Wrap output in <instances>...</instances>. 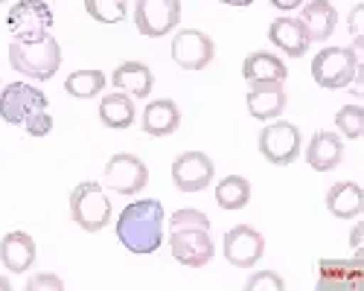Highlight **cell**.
<instances>
[{
	"label": "cell",
	"instance_id": "30",
	"mask_svg": "<svg viewBox=\"0 0 364 291\" xmlns=\"http://www.w3.org/2000/svg\"><path fill=\"white\" fill-rule=\"evenodd\" d=\"M283 288H286V282L274 271H259L245 282V291H283Z\"/></svg>",
	"mask_w": 364,
	"mask_h": 291
},
{
	"label": "cell",
	"instance_id": "11",
	"mask_svg": "<svg viewBox=\"0 0 364 291\" xmlns=\"http://www.w3.org/2000/svg\"><path fill=\"white\" fill-rule=\"evenodd\" d=\"M36 111H47V97L38 91V87L26 84V82H12L4 87L0 94V116L6 123H23L29 114Z\"/></svg>",
	"mask_w": 364,
	"mask_h": 291
},
{
	"label": "cell",
	"instance_id": "9",
	"mask_svg": "<svg viewBox=\"0 0 364 291\" xmlns=\"http://www.w3.org/2000/svg\"><path fill=\"white\" fill-rule=\"evenodd\" d=\"M102 181H105V187L114 190L117 195H137V192L149 184V169H146V163H143L140 158L119 152V155H114V158L108 160Z\"/></svg>",
	"mask_w": 364,
	"mask_h": 291
},
{
	"label": "cell",
	"instance_id": "28",
	"mask_svg": "<svg viewBox=\"0 0 364 291\" xmlns=\"http://www.w3.org/2000/svg\"><path fill=\"white\" fill-rule=\"evenodd\" d=\"M336 126L344 137L350 140H358L364 134V111L358 105H344L338 114H336Z\"/></svg>",
	"mask_w": 364,
	"mask_h": 291
},
{
	"label": "cell",
	"instance_id": "7",
	"mask_svg": "<svg viewBox=\"0 0 364 291\" xmlns=\"http://www.w3.org/2000/svg\"><path fill=\"white\" fill-rule=\"evenodd\" d=\"M134 23L140 35L164 38L181 23V0H137Z\"/></svg>",
	"mask_w": 364,
	"mask_h": 291
},
{
	"label": "cell",
	"instance_id": "25",
	"mask_svg": "<svg viewBox=\"0 0 364 291\" xmlns=\"http://www.w3.org/2000/svg\"><path fill=\"white\" fill-rule=\"evenodd\" d=\"M251 201V184L242 175H228L216 187V204L222 210H242Z\"/></svg>",
	"mask_w": 364,
	"mask_h": 291
},
{
	"label": "cell",
	"instance_id": "5",
	"mask_svg": "<svg viewBox=\"0 0 364 291\" xmlns=\"http://www.w3.org/2000/svg\"><path fill=\"white\" fill-rule=\"evenodd\" d=\"M6 26L18 41H33L50 35L53 26V9L44 0H18L6 15Z\"/></svg>",
	"mask_w": 364,
	"mask_h": 291
},
{
	"label": "cell",
	"instance_id": "4",
	"mask_svg": "<svg viewBox=\"0 0 364 291\" xmlns=\"http://www.w3.org/2000/svg\"><path fill=\"white\" fill-rule=\"evenodd\" d=\"M70 219L85 233H102L111 221V201L105 187L97 181H85L70 192Z\"/></svg>",
	"mask_w": 364,
	"mask_h": 291
},
{
	"label": "cell",
	"instance_id": "15",
	"mask_svg": "<svg viewBox=\"0 0 364 291\" xmlns=\"http://www.w3.org/2000/svg\"><path fill=\"white\" fill-rule=\"evenodd\" d=\"M286 108V87L283 82H271V79H262V82H251V91H248V111L257 120H274L280 116Z\"/></svg>",
	"mask_w": 364,
	"mask_h": 291
},
{
	"label": "cell",
	"instance_id": "18",
	"mask_svg": "<svg viewBox=\"0 0 364 291\" xmlns=\"http://www.w3.org/2000/svg\"><path fill=\"white\" fill-rule=\"evenodd\" d=\"M300 23H303V29H306L309 41H326L332 33H336L338 12L329 0H309V4H303Z\"/></svg>",
	"mask_w": 364,
	"mask_h": 291
},
{
	"label": "cell",
	"instance_id": "19",
	"mask_svg": "<svg viewBox=\"0 0 364 291\" xmlns=\"http://www.w3.org/2000/svg\"><path fill=\"white\" fill-rule=\"evenodd\" d=\"M140 126L149 137H169L181 126V111L172 99H155V102L146 105V111L140 116Z\"/></svg>",
	"mask_w": 364,
	"mask_h": 291
},
{
	"label": "cell",
	"instance_id": "10",
	"mask_svg": "<svg viewBox=\"0 0 364 291\" xmlns=\"http://www.w3.org/2000/svg\"><path fill=\"white\" fill-rule=\"evenodd\" d=\"M216 55L213 38L201 29H181L172 38V62L184 70H204Z\"/></svg>",
	"mask_w": 364,
	"mask_h": 291
},
{
	"label": "cell",
	"instance_id": "31",
	"mask_svg": "<svg viewBox=\"0 0 364 291\" xmlns=\"http://www.w3.org/2000/svg\"><path fill=\"white\" fill-rule=\"evenodd\" d=\"M23 126H26V134L29 137H47L53 131V116L47 111H36V114L26 116Z\"/></svg>",
	"mask_w": 364,
	"mask_h": 291
},
{
	"label": "cell",
	"instance_id": "29",
	"mask_svg": "<svg viewBox=\"0 0 364 291\" xmlns=\"http://www.w3.org/2000/svg\"><path fill=\"white\" fill-rule=\"evenodd\" d=\"M169 227H207L210 230V219L201 210H196V207H184V210L172 213Z\"/></svg>",
	"mask_w": 364,
	"mask_h": 291
},
{
	"label": "cell",
	"instance_id": "12",
	"mask_svg": "<svg viewBox=\"0 0 364 291\" xmlns=\"http://www.w3.org/2000/svg\"><path fill=\"white\" fill-rule=\"evenodd\" d=\"M213 175L216 166L204 152H184L172 163V181L181 192H201L204 187H210Z\"/></svg>",
	"mask_w": 364,
	"mask_h": 291
},
{
	"label": "cell",
	"instance_id": "3",
	"mask_svg": "<svg viewBox=\"0 0 364 291\" xmlns=\"http://www.w3.org/2000/svg\"><path fill=\"white\" fill-rule=\"evenodd\" d=\"M358 76V50L355 47H323L312 58V79L326 91H341Z\"/></svg>",
	"mask_w": 364,
	"mask_h": 291
},
{
	"label": "cell",
	"instance_id": "36",
	"mask_svg": "<svg viewBox=\"0 0 364 291\" xmlns=\"http://www.w3.org/2000/svg\"><path fill=\"white\" fill-rule=\"evenodd\" d=\"M222 4H228V6H251L254 0H222Z\"/></svg>",
	"mask_w": 364,
	"mask_h": 291
},
{
	"label": "cell",
	"instance_id": "27",
	"mask_svg": "<svg viewBox=\"0 0 364 291\" xmlns=\"http://www.w3.org/2000/svg\"><path fill=\"white\" fill-rule=\"evenodd\" d=\"M85 12L100 23H119L129 12V0H85Z\"/></svg>",
	"mask_w": 364,
	"mask_h": 291
},
{
	"label": "cell",
	"instance_id": "20",
	"mask_svg": "<svg viewBox=\"0 0 364 291\" xmlns=\"http://www.w3.org/2000/svg\"><path fill=\"white\" fill-rule=\"evenodd\" d=\"M344 158V143L338 134L332 131H318L309 140V149H306V163L315 172H332Z\"/></svg>",
	"mask_w": 364,
	"mask_h": 291
},
{
	"label": "cell",
	"instance_id": "32",
	"mask_svg": "<svg viewBox=\"0 0 364 291\" xmlns=\"http://www.w3.org/2000/svg\"><path fill=\"white\" fill-rule=\"evenodd\" d=\"M62 291L65 288V282L62 280H58L55 274H38V277H33V280H29L26 282V291Z\"/></svg>",
	"mask_w": 364,
	"mask_h": 291
},
{
	"label": "cell",
	"instance_id": "1",
	"mask_svg": "<svg viewBox=\"0 0 364 291\" xmlns=\"http://www.w3.org/2000/svg\"><path fill=\"white\" fill-rule=\"evenodd\" d=\"M117 239L132 253H155L164 242V207L155 198L134 201L117 219Z\"/></svg>",
	"mask_w": 364,
	"mask_h": 291
},
{
	"label": "cell",
	"instance_id": "14",
	"mask_svg": "<svg viewBox=\"0 0 364 291\" xmlns=\"http://www.w3.org/2000/svg\"><path fill=\"white\" fill-rule=\"evenodd\" d=\"M364 280L361 253L350 259H321L318 262V288L321 291H350Z\"/></svg>",
	"mask_w": 364,
	"mask_h": 291
},
{
	"label": "cell",
	"instance_id": "6",
	"mask_svg": "<svg viewBox=\"0 0 364 291\" xmlns=\"http://www.w3.org/2000/svg\"><path fill=\"white\" fill-rule=\"evenodd\" d=\"M259 155L274 163V166H289L297 160L300 155V128L286 123V120H277L259 131Z\"/></svg>",
	"mask_w": 364,
	"mask_h": 291
},
{
	"label": "cell",
	"instance_id": "8",
	"mask_svg": "<svg viewBox=\"0 0 364 291\" xmlns=\"http://www.w3.org/2000/svg\"><path fill=\"white\" fill-rule=\"evenodd\" d=\"M169 248H172L175 262H181V265H187V268L207 265V262L213 259V253H216L207 227H172Z\"/></svg>",
	"mask_w": 364,
	"mask_h": 291
},
{
	"label": "cell",
	"instance_id": "17",
	"mask_svg": "<svg viewBox=\"0 0 364 291\" xmlns=\"http://www.w3.org/2000/svg\"><path fill=\"white\" fill-rule=\"evenodd\" d=\"M36 242L29 233L23 230H12L4 236V242H0V262L12 271V274H23L29 271V265L36 262Z\"/></svg>",
	"mask_w": 364,
	"mask_h": 291
},
{
	"label": "cell",
	"instance_id": "16",
	"mask_svg": "<svg viewBox=\"0 0 364 291\" xmlns=\"http://www.w3.org/2000/svg\"><path fill=\"white\" fill-rule=\"evenodd\" d=\"M268 41L274 44L280 53H286L289 58H300V55H306L309 50V35H306V29H303L300 18H274L268 26Z\"/></svg>",
	"mask_w": 364,
	"mask_h": 291
},
{
	"label": "cell",
	"instance_id": "24",
	"mask_svg": "<svg viewBox=\"0 0 364 291\" xmlns=\"http://www.w3.org/2000/svg\"><path fill=\"white\" fill-rule=\"evenodd\" d=\"M134 116H137V111H134V102H132L129 94H108V97H102V102H100V120H102V126L119 131V128H129L134 123Z\"/></svg>",
	"mask_w": 364,
	"mask_h": 291
},
{
	"label": "cell",
	"instance_id": "2",
	"mask_svg": "<svg viewBox=\"0 0 364 291\" xmlns=\"http://www.w3.org/2000/svg\"><path fill=\"white\" fill-rule=\"evenodd\" d=\"M9 65L33 82H47L62 67V47L53 35L33 38V41H18L9 47Z\"/></svg>",
	"mask_w": 364,
	"mask_h": 291
},
{
	"label": "cell",
	"instance_id": "26",
	"mask_svg": "<svg viewBox=\"0 0 364 291\" xmlns=\"http://www.w3.org/2000/svg\"><path fill=\"white\" fill-rule=\"evenodd\" d=\"M102 87H105V73L102 70H76L65 82V91L76 99L97 97V94H102Z\"/></svg>",
	"mask_w": 364,
	"mask_h": 291
},
{
	"label": "cell",
	"instance_id": "23",
	"mask_svg": "<svg viewBox=\"0 0 364 291\" xmlns=\"http://www.w3.org/2000/svg\"><path fill=\"white\" fill-rule=\"evenodd\" d=\"M242 76H245L248 82H262V79H271V82H283L289 76L286 70V62L283 58H277L274 53H251L245 58V65H242Z\"/></svg>",
	"mask_w": 364,
	"mask_h": 291
},
{
	"label": "cell",
	"instance_id": "37",
	"mask_svg": "<svg viewBox=\"0 0 364 291\" xmlns=\"http://www.w3.org/2000/svg\"><path fill=\"white\" fill-rule=\"evenodd\" d=\"M12 285H9V280H4V277H0V291H9Z\"/></svg>",
	"mask_w": 364,
	"mask_h": 291
},
{
	"label": "cell",
	"instance_id": "33",
	"mask_svg": "<svg viewBox=\"0 0 364 291\" xmlns=\"http://www.w3.org/2000/svg\"><path fill=\"white\" fill-rule=\"evenodd\" d=\"M361 15H364L361 6H355V9L350 12V33H353V38H355V47H361Z\"/></svg>",
	"mask_w": 364,
	"mask_h": 291
},
{
	"label": "cell",
	"instance_id": "22",
	"mask_svg": "<svg viewBox=\"0 0 364 291\" xmlns=\"http://www.w3.org/2000/svg\"><path fill=\"white\" fill-rule=\"evenodd\" d=\"M111 82L117 91L132 97H149L151 87H155V76H151V70L143 62H123L111 73Z\"/></svg>",
	"mask_w": 364,
	"mask_h": 291
},
{
	"label": "cell",
	"instance_id": "38",
	"mask_svg": "<svg viewBox=\"0 0 364 291\" xmlns=\"http://www.w3.org/2000/svg\"><path fill=\"white\" fill-rule=\"evenodd\" d=\"M0 4H6V0H0Z\"/></svg>",
	"mask_w": 364,
	"mask_h": 291
},
{
	"label": "cell",
	"instance_id": "21",
	"mask_svg": "<svg viewBox=\"0 0 364 291\" xmlns=\"http://www.w3.org/2000/svg\"><path fill=\"white\" fill-rule=\"evenodd\" d=\"M326 210L336 219H355L364 210V190L355 181L332 184L326 192Z\"/></svg>",
	"mask_w": 364,
	"mask_h": 291
},
{
	"label": "cell",
	"instance_id": "34",
	"mask_svg": "<svg viewBox=\"0 0 364 291\" xmlns=\"http://www.w3.org/2000/svg\"><path fill=\"white\" fill-rule=\"evenodd\" d=\"M361 236H364V224L358 221V224L353 227V236H350V245H353L355 253H361Z\"/></svg>",
	"mask_w": 364,
	"mask_h": 291
},
{
	"label": "cell",
	"instance_id": "35",
	"mask_svg": "<svg viewBox=\"0 0 364 291\" xmlns=\"http://www.w3.org/2000/svg\"><path fill=\"white\" fill-rule=\"evenodd\" d=\"M306 0H271V6H277V9H283V12H291V9H297V6H303Z\"/></svg>",
	"mask_w": 364,
	"mask_h": 291
},
{
	"label": "cell",
	"instance_id": "13",
	"mask_svg": "<svg viewBox=\"0 0 364 291\" xmlns=\"http://www.w3.org/2000/svg\"><path fill=\"white\" fill-rule=\"evenodd\" d=\"M265 253V239L262 233L248 227V224H236L230 233H225V259L236 268H251L262 259Z\"/></svg>",
	"mask_w": 364,
	"mask_h": 291
}]
</instances>
